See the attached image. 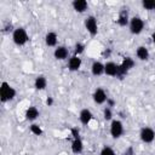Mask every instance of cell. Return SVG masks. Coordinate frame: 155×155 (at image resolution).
I'll return each instance as SVG.
<instances>
[{
    "label": "cell",
    "mask_w": 155,
    "mask_h": 155,
    "mask_svg": "<svg viewBox=\"0 0 155 155\" xmlns=\"http://www.w3.org/2000/svg\"><path fill=\"white\" fill-rule=\"evenodd\" d=\"M139 138H140V140H142L143 143H145V144L153 143L154 139H155V130L151 128V127H149V126L142 127L140 131H139Z\"/></svg>",
    "instance_id": "52a82bcc"
},
{
    "label": "cell",
    "mask_w": 155,
    "mask_h": 155,
    "mask_svg": "<svg viewBox=\"0 0 155 155\" xmlns=\"http://www.w3.org/2000/svg\"><path fill=\"white\" fill-rule=\"evenodd\" d=\"M103 117H104L105 121H111V120H114V119H113V110H111V108L104 107V109H103Z\"/></svg>",
    "instance_id": "603a6c76"
},
{
    "label": "cell",
    "mask_w": 155,
    "mask_h": 155,
    "mask_svg": "<svg viewBox=\"0 0 155 155\" xmlns=\"http://www.w3.org/2000/svg\"><path fill=\"white\" fill-rule=\"evenodd\" d=\"M16 94H17V92H16L15 87H12L6 81L1 82V85H0V99H1V103H6V102L12 101L16 97Z\"/></svg>",
    "instance_id": "6da1fadb"
},
{
    "label": "cell",
    "mask_w": 155,
    "mask_h": 155,
    "mask_svg": "<svg viewBox=\"0 0 155 155\" xmlns=\"http://www.w3.org/2000/svg\"><path fill=\"white\" fill-rule=\"evenodd\" d=\"M134 64H136V62H134L133 58H131V57H124L122 62L119 64V71H117V76L116 78L124 79L125 75H127V73L134 67Z\"/></svg>",
    "instance_id": "277c9868"
},
{
    "label": "cell",
    "mask_w": 155,
    "mask_h": 155,
    "mask_svg": "<svg viewBox=\"0 0 155 155\" xmlns=\"http://www.w3.org/2000/svg\"><path fill=\"white\" fill-rule=\"evenodd\" d=\"M71 7L75 12L78 13H84L88 8V4L86 0H73L71 1Z\"/></svg>",
    "instance_id": "9a60e30c"
},
{
    "label": "cell",
    "mask_w": 155,
    "mask_h": 155,
    "mask_svg": "<svg viewBox=\"0 0 155 155\" xmlns=\"http://www.w3.org/2000/svg\"><path fill=\"white\" fill-rule=\"evenodd\" d=\"M119 71V64H116L113 61H108L104 63V74L111 78H116Z\"/></svg>",
    "instance_id": "30bf717a"
},
{
    "label": "cell",
    "mask_w": 155,
    "mask_h": 155,
    "mask_svg": "<svg viewBox=\"0 0 155 155\" xmlns=\"http://www.w3.org/2000/svg\"><path fill=\"white\" fill-rule=\"evenodd\" d=\"M92 99H93V102L96 104H99V105L104 104L107 102V99H108V96H107V92L104 91V88L97 87L92 93Z\"/></svg>",
    "instance_id": "9c48e42d"
},
{
    "label": "cell",
    "mask_w": 155,
    "mask_h": 155,
    "mask_svg": "<svg viewBox=\"0 0 155 155\" xmlns=\"http://www.w3.org/2000/svg\"><path fill=\"white\" fill-rule=\"evenodd\" d=\"M12 41L17 46H24L29 41V35H28L27 30L23 27L15 28V30L12 33Z\"/></svg>",
    "instance_id": "7a4b0ae2"
},
{
    "label": "cell",
    "mask_w": 155,
    "mask_h": 155,
    "mask_svg": "<svg viewBox=\"0 0 155 155\" xmlns=\"http://www.w3.org/2000/svg\"><path fill=\"white\" fill-rule=\"evenodd\" d=\"M91 73L93 76H101L104 74V63L101 61H93L91 64Z\"/></svg>",
    "instance_id": "ac0fdd59"
},
{
    "label": "cell",
    "mask_w": 155,
    "mask_h": 155,
    "mask_svg": "<svg viewBox=\"0 0 155 155\" xmlns=\"http://www.w3.org/2000/svg\"><path fill=\"white\" fill-rule=\"evenodd\" d=\"M109 132H110L111 138H114V139L120 138V137L124 134V132H125V127H124L122 121L119 120V119H114V120H111V121H110Z\"/></svg>",
    "instance_id": "5b68a950"
},
{
    "label": "cell",
    "mask_w": 155,
    "mask_h": 155,
    "mask_svg": "<svg viewBox=\"0 0 155 155\" xmlns=\"http://www.w3.org/2000/svg\"><path fill=\"white\" fill-rule=\"evenodd\" d=\"M154 11H155V6H154Z\"/></svg>",
    "instance_id": "f546056e"
},
{
    "label": "cell",
    "mask_w": 155,
    "mask_h": 155,
    "mask_svg": "<svg viewBox=\"0 0 155 155\" xmlns=\"http://www.w3.org/2000/svg\"><path fill=\"white\" fill-rule=\"evenodd\" d=\"M58 35L56 31H47L45 35V45L48 47H57Z\"/></svg>",
    "instance_id": "e0dca14e"
},
{
    "label": "cell",
    "mask_w": 155,
    "mask_h": 155,
    "mask_svg": "<svg viewBox=\"0 0 155 155\" xmlns=\"http://www.w3.org/2000/svg\"><path fill=\"white\" fill-rule=\"evenodd\" d=\"M99 155H116V154H115V151H114V149H113L111 147L104 145V147L102 148V150H101Z\"/></svg>",
    "instance_id": "d4e9b609"
},
{
    "label": "cell",
    "mask_w": 155,
    "mask_h": 155,
    "mask_svg": "<svg viewBox=\"0 0 155 155\" xmlns=\"http://www.w3.org/2000/svg\"><path fill=\"white\" fill-rule=\"evenodd\" d=\"M70 148H71V153H73V154H75V155L81 154V153H82V150H84V142H82L81 137L73 138Z\"/></svg>",
    "instance_id": "2e32d148"
},
{
    "label": "cell",
    "mask_w": 155,
    "mask_h": 155,
    "mask_svg": "<svg viewBox=\"0 0 155 155\" xmlns=\"http://www.w3.org/2000/svg\"><path fill=\"white\" fill-rule=\"evenodd\" d=\"M142 6H143V8H144V10L154 11L155 0H142Z\"/></svg>",
    "instance_id": "7402d4cb"
},
{
    "label": "cell",
    "mask_w": 155,
    "mask_h": 155,
    "mask_svg": "<svg viewBox=\"0 0 155 155\" xmlns=\"http://www.w3.org/2000/svg\"><path fill=\"white\" fill-rule=\"evenodd\" d=\"M45 103H46L47 107H52L53 105V97H47L46 101H45Z\"/></svg>",
    "instance_id": "83f0119b"
},
{
    "label": "cell",
    "mask_w": 155,
    "mask_h": 155,
    "mask_svg": "<svg viewBox=\"0 0 155 155\" xmlns=\"http://www.w3.org/2000/svg\"><path fill=\"white\" fill-rule=\"evenodd\" d=\"M144 25H145V23H144V19H143L142 17H139V16H133V17H131V19H130L128 30H130V33L133 34V35H139V34L143 31Z\"/></svg>",
    "instance_id": "3957f363"
},
{
    "label": "cell",
    "mask_w": 155,
    "mask_h": 155,
    "mask_svg": "<svg viewBox=\"0 0 155 155\" xmlns=\"http://www.w3.org/2000/svg\"><path fill=\"white\" fill-rule=\"evenodd\" d=\"M107 107H109V108H113V107H115V104H116V102L113 99V98H109L108 97V99H107Z\"/></svg>",
    "instance_id": "4316f807"
},
{
    "label": "cell",
    "mask_w": 155,
    "mask_h": 155,
    "mask_svg": "<svg viewBox=\"0 0 155 155\" xmlns=\"http://www.w3.org/2000/svg\"><path fill=\"white\" fill-rule=\"evenodd\" d=\"M136 57L139 59V61H148L150 58V52L149 50L145 47V46H138L136 48Z\"/></svg>",
    "instance_id": "d6986e66"
},
{
    "label": "cell",
    "mask_w": 155,
    "mask_h": 155,
    "mask_svg": "<svg viewBox=\"0 0 155 155\" xmlns=\"http://www.w3.org/2000/svg\"><path fill=\"white\" fill-rule=\"evenodd\" d=\"M130 13H128V7L124 6L121 7V10L119 11V15H117V18H116V23L119 24V27H127L128 23H130Z\"/></svg>",
    "instance_id": "ba28073f"
},
{
    "label": "cell",
    "mask_w": 155,
    "mask_h": 155,
    "mask_svg": "<svg viewBox=\"0 0 155 155\" xmlns=\"http://www.w3.org/2000/svg\"><path fill=\"white\" fill-rule=\"evenodd\" d=\"M34 87L39 91H42L47 87V79L45 75H38L34 80Z\"/></svg>",
    "instance_id": "ffe728a7"
},
{
    "label": "cell",
    "mask_w": 155,
    "mask_h": 155,
    "mask_svg": "<svg viewBox=\"0 0 155 155\" xmlns=\"http://www.w3.org/2000/svg\"><path fill=\"white\" fill-rule=\"evenodd\" d=\"M81 64H82V59L80 58V56L73 54L68 59V69L70 71H78L81 68Z\"/></svg>",
    "instance_id": "7c38bea8"
},
{
    "label": "cell",
    "mask_w": 155,
    "mask_h": 155,
    "mask_svg": "<svg viewBox=\"0 0 155 155\" xmlns=\"http://www.w3.org/2000/svg\"><path fill=\"white\" fill-rule=\"evenodd\" d=\"M93 119V113L88 108H84L79 113V120L82 125H88Z\"/></svg>",
    "instance_id": "4fadbf2b"
},
{
    "label": "cell",
    "mask_w": 155,
    "mask_h": 155,
    "mask_svg": "<svg viewBox=\"0 0 155 155\" xmlns=\"http://www.w3.org/2000/svg\"><path fill=\"white\" fill-rule=\"evenodd\" d=\"M30 132H31L33 134H35V136H41L44 131H42L41 126H39L38 124H31V125H30Z\"/></svg>",
    "instance_id": "cb8c5ba5"
},
{
    "label": "cell",
    "mask_w": 155,
    "mask_h": 155,
    "mask_svg": "<svg viewBox=\"0 0 155 155\" xmlns=\"http://www.w3.org/2000/svg\"><path fill=\"white\" fill-rule=\"evenodd\" d=\"M53 57L57 61H64L69 57V50L64 45H58L53 51Z\"/></svg>",
    "instance_id": "8fae6325"
},
{
    "label": "cell",
    "mask_w": 155,
    "mask_h": 155,
    "mask_svg": "<svg viewBox=\"0 0 155 155\" xmlns=\"http://www.w3.org/2000/svg\"><path fill=\"white\" fill-rule=\"evenodd\" d=\"M121 155H136V151H134L133 147H127V148L122 151Z\"/></svg>",
    "instance_id": "484cf974"
},
{
    "label": "cell",
    "mask_w": 155,
    "mask_h": 155,
    "mask_svg": "<svg viewBox=\"0 0 155 155\" xmlns=\"http://www.w3.org/2000/svg\"><path fill=\"white\" fill-rule=\"evenodd\" d=\"M85 48H86L85 44L78 41V42L74 45V54H75V56H80V54H82V53L85 52Z\"/></svg>",
    "instance_id": "44dd1931"
},
{
    "label": "cell",
    "mask_w": 155,
    "mask_h": 155,
    "mask_svg": "<svg viewBox=\"0 0 155 155\" xmlns=\"http://www.w3.org/2000/svg\"><path fill=\"white\" fill-rule=\"evenodd\" d=\"M150 39H151L153 44L155 45V31H154V33H151V35H150Z\"/></svg>",
    "instance_id": "f1b7e54d"
},
{
    "label": "cell",
    "mask_w": 155,
    "mask_h": 155,
    "mask_svg": "<svg viewBox=\"0 0 155 155\" xmlns=\"http://www.w3.org/2000/svg\"><path fill=\"white\" fill-rule=\"evenodd\" d=\"M40 115V111L39 109L35 107V105H30L27 108L25 113H24V116H25V120L27 121H30V122H34Z\"/></svg>",
    "instance_id": "5bb4252c"
},
{
    "label": "cell",
    "mask_w": 155,
    "mask_h": 155,
    "mask_svg": "<svg viewBox=\"0 0 155 155\" xmlns=\"http://www.w3.org/2000/svg\"><path fill=\"white\" fill-rule=\"evenodd\" d=\"M85 29L87 30V33L91 35V36H96L97 33H98V22H97V18L92 15L87 16L85 18Z\"/></svg>",
    "instance_id": "8992f818"
}]
</instances>
